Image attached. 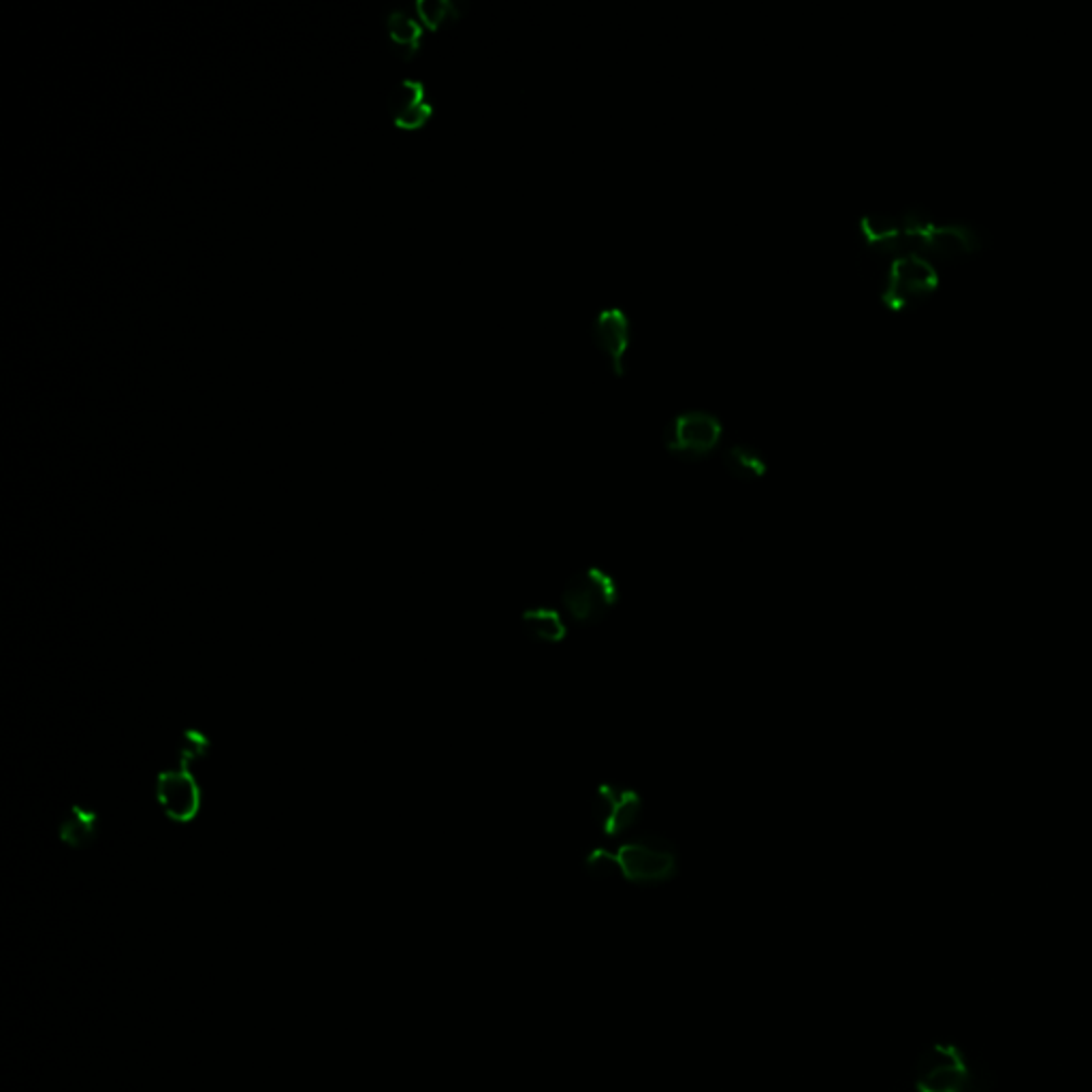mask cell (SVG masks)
Masks as SVG:
<instances>
[{"label": "cell", "instance_id": "obj_12", "mask_svg": "<svg viewBox=\"0 0 1092 1092\" xmlns=\"http://www.w3.org/2000/svg\"><path fill=\"white\" fill-rule=\"evenodd\" d=\"M521 627L530 640L543 644H559L568 636V625L563 617L546 607L528 609L521 615Z\"/></svg>", "mask_w": 1092, "mask_h": 1092}, {"label": "cell", "instance_id": "obj_5", "mask_svg": "<svg viewBox=\"0 0 1092 1092\" xmlns=\"http://www.w3.org/2000/svg\"><path fill=\"white\" fill-rule=\"evenodd\" d=\"M615 854L620 873L631 883L655 885L670 881L677 873V852L672 843L662 837H640L636 841H627Z\"/></svg>", "mask_w": 1092, "mask_h": 1092}, {"label": "cell", "instance_id": "obj_15", "mask_svg": "<svg viewBox=\"0 0 1092 1092\" xmlns=\"http://www.w3.org/2000/svg\"><path fill=\"white\" fill-rule=\"evenodd\" d=\"M585 870L596 879H611L613 875H622L617 854L602 848H596L585 856Z\"/></svg>", "mask_w": 1092, "mask_h": 1092}, {"label": "cell", "instance_id": "obj_11", "mask_svg": "<svg viewBox=\"0 0 1092 1092\" xmlns=\"http://www.w3.org/2000/svg\"><path fill=\"white\" fill-rule=\"evenodd\" d=\"M385 22L392 54H397L403 61H410L421 48L423 26L403 6H390Z\"/></svg>", "mask_w": 1092, "mask_h": 1092}, {"label": "cell", "instance_id": "obj_3", "mask_svg": "<svg viewBox=\"0 0 1092 1092\" xmlns=\"http://www.w3.org/2000/svg\"><path fill=\"white\" fill-rule=\"evenodd\" d=\"M561 602L574 624H602L620 602V587L607 570L589 565L568 578Z\"/></svg>", "mask_w": 1092, "mask_h": 1092}, {"label": "cell", "instance_id": "obj_2", "mask_svg": "<svg viewBox=\"0 0 1092 1092\" xmlns=\"http://www.w3.org/2000/svg\"><path fill=\"white\" fill-rule=\"evenodd\" d=\"M977 1069L969 1056L949 1041L929 1046L914 1069L916 1092H973L977 1089Z\"/></svg>", "mask_w": 1092, "mask_h": 1092}, {"label": "cell", "instance_id": "obj_14", "mask_svg": "<svg viewBox=\"0 0 1092 1092\" xmlns=\"http://www.w3.org/2000/svg\"><path fill=\"white\" fill-rule=\"evenodd\" d=\"M414 11L421 17L423 26L438 28L451 19L462 17L464 6L455 0H416Z\"/></svg>", "mask_w": 1092, "mask_h": 1092}, {"label": "cell", "instance_id": "obj_7", "mask_svg": "<svg viewBox=\"0 0 1092 1092\" xmlns=\"http://www.w3.org/2000/svg\"><path fill=\"white\" fill-rule=\"evenodd\" d=\"M591 813L602 835L620 837L629 833L642 815V798L631 787L600 785L591 800Z\"/></svg>", "mask_w": 1092, "mask_h": 1092}, {"label": "cell", "instance_id": "obj_8", "mask_svg": "<svg viewBox=\"0 0 1092 1092\" xmlns=\"http://www.w3.org/2000/svg\"><path fill=\"white\" fill-rule=\"evenodd\" d=\"M389 111L392 124L399 129H418L423 126L434 105L427 96V88L421 79H399L389 92Z\"/></svg>", "mask_w": 1092, "mask_h": 1092}, {"label": "cell", "instance_id": "obj_6", "mask_svg": "<svg viewBox=\"0 0 1092 1092\" xmlns=\"http://www.w3.org/2000/svg\"><path fill=\"white\" fill-rule=\"evenodd\" d=\"M721 434L723 427L717 414L692 408L677 412L668 421L664 429V444L672 455L692 462L715 451L721 442Z\"/></svg>", "mask_w": 1092, "mask_h": 1092}, {"label": "cell", "instance_id": "obj_16", "mask_svg": "<svg viewBox=\"0 0 1092 1092\" xmlns=\"http://www.w3.org/2000/svg\"><path fill=\"white\" fill-rule=\"evenodd\" d=\"M94 824H92V817L85 815V813H76L69 824L65 826V839L74 845H83L88 841V835L92 833Z\"/></svg>", "mask_w": 1092, "mask_h": 1092}, {"label": "cell", "instance_id": "obj_4", "mask_svg": "<svg viewBox=\"0 0 1092 1092\" xmlns=\"http://www.w3.org/2000/svg\"><path fill=\"white\" fill-rule=\"evenodd\" d=\"M938 287L935 261L922 254L892 256L881 289V299L892 310H903L927 299Z\"/></svg>", "mask_w": 1092, "mask_h": 1092}, {"label": "cell", "instance_id": "obj_13", "mask_svg": "<svg viewBox=\"0 0 1092 1092\" xmlns=\"http://www.w3.org/2000/svg\"><path fill=\"white\" fill-rule=\"evenodd\" d=\"M723 466L734 476L743 480H754L767 474L769 462L767 457L751 444H730L723 451Z\"/></svg>", "mask_w": 1092, "mask_h": 1092}, {"label": "cell", "instance_id": "obj_9", "mask_svg": "<svg viewBox=\"0 0 1092 1092\" xmlns=\"http://www.w3.org/2000/svg\"><path fill=\"white\" fill-rule=\"evenodd\" d=\"M629 337H631L629 316L622 308L609 306V308H602L600 312L596 314L594 339L598 342L602 352L609 357V361L617 374H624Z\"/></svg>", "mask_w": 1092, "mask_h": 1092}, {"label": "cell", "instance_id": "obj_1", "mask_svg": "<svg viewBox=\"0 0 1092 1092\" xmlns=\"http://www.w3.org/2000/svg\"><path fill=\"white\" fill-rule=\"evenodd\" d=\"M860 231L870 248L890 256H956L973 252L982 243L977 227L969 223H941L920 205L898 212H868L860 218Z\"/></svg>", "mask_w": 1092, "mask_h": 1092}, {"label": "cell", "instance_id": "obj_10", "mask_svg": "<svg viewBox=\"0 0 1092 1092\" xmlns=\"http://www.w3.org/2000/svg\"><path fill=\"white\" fill-rule=\"evenodd\" d=\"M160 802L169 811V815L177 820H186L197 811V800L199 791L188 773H169L160 780Z\"/></svg>", "mask_w": 1092, "mask_h": 1092}]
</instances>
